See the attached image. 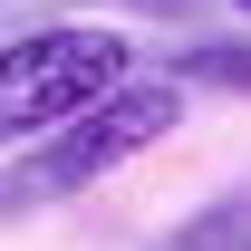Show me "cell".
Wrapping results in <instances>:
<instances>
[{"instance_id": "obj_5", "label": "cell", "mask_w": 251, "mask_h": 251, "mask_svg": "<svg viewBox=\"0 0 251 251\" xmlns=\"http://www.w3.org/2000/svg\"><path fill=\"white\" fill-rule=\"evenodd\" d=\"M242 10H251V0H242Z\"/></svg>"}, {"instance_id": "obj_3", "label": "cell", "mask_w": 251, "mask_h": 251, "mask_svg": "<svg viewBox=\"0 0 251 251\" xmlns=\"http://www.w3.org/2000/svg\"><path fill=\"white\" fill-rule=\"evenodd\" d=\"M174 77L184 87H251V49H193V58H174Z\"/></svg>"}, {"instance_id": "obj_1", "label": "cell", "mask_w": 251, "mask_h": 251, "mask_svg": "<svg viewBox=\"0 0 251 251\" xmlns=\"http://www.w3.org/2000/svg\"><path fill=\"white\" fill-rule=\"evenodd\" d=\"M126 68H135L126 29H77V20H58V29L0 39V145H39V135L68 126L87 97H106Z\"/></svg>"}, {"instance_id": "obj_4", "label": "cell", "mask_w": 251, "mask_h": 251, "mask_svg": "<svg viewBox=\"0 0 251 251\" xmlns=\"http://www.w3.org/2000/svg\"><path fill=\"white\" fill-rule=\"evenodd\" d=\"M232 222H242V203H222V213H203V222H193V232H184V242H164V251H213L222 232H232Z\"/></svg>"}, {"instance_id": "obj_6", "label": "cell", "mask_w": 251, "mask_h": 251, "mask_svg": "<svg viewBox=\"0 0 251 251\" xmlns=\"http://www.w3.org/2000/svg\"><path fill=\"white\" fill-rule=\"evenodd\" d=\"M242 251H251V242H242Z\"/></svg>"}, {"instance_id": "obj_2", "label": "cell", "mask_w": 251, "mask_h": 251, "mask_svg": "<svg viewBox=\"0 0 251 251\" xmlns=\"http://www.w3.org/2000/svg\"><path fill=\"white\" fill-rule=\"evenodd\" d=\"M174 126H184V77H135V68H126L106 97H87L68 126L39 135V193L106 184L116 164H135L145 145H164Z\"/></svg>"}]
</instances>
